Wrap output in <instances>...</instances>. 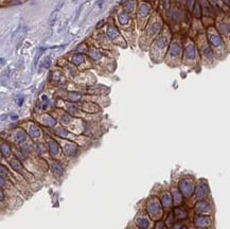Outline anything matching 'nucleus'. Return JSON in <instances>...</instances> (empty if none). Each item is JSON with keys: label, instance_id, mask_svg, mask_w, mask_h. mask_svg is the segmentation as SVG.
Here are the masks:
<instances>
[{"label": "nucleus", "instance_id": "f257e3e1", "mask_svg": "<svg viewBox=\"0 0 230 229\" xmlns=\"http://www.w3.org/2000/svg\"><path fill=\"white\" fill-rule=\"evenodd\" d=\"M178 187H179V191L181 192V194L184 195L185 197H189L194 192V185L189 179H182L179 183Z\"/></svg>", "mask_w": 230, "mask_h": 229}, {"label": "nucleus", "instance_id": "f03ea898", "mask_svg": "<svg viewBox=\"0 0 230 229\" xmlns=\"http://www.w3.org/2000/svg\"><path fill=\"white\" fill-rule=\"evenodd\" d=\"M147 211L151 216H157V215H161V206L159 201L156 197L151 198L150 203L147 205Z\"/></svg>", "mask_w": 230, "mask_h": 229}, {"label": "nucleus", "instance_id": "7ed1b4c3", "mask_svg": "<svg viewBox=\"0 0 230 229\" xmlns=\"http://www.w3.org/2000/svg\"><path fill=\"white\" fill-rule=\"evenodd\" d=\"M194 225L198 229H206L211 225V220L208 216H197L194 220Z\"/></svg>", "mask_w": 230, "mask_h": 229}, {"label": "nucleus", "instance_id": "20e7f679", "mask_svg": "<svg viewBox=\"0 0 230 229\" xmlns=\"http://www.w3.org/2000/svg\"><path fill=\"white\" fill-rule=\"evenodd\" d=\"M208 42H209L210 46H212L213 48H221L223 46L222 38L216 33H209L208 34Z\"/></svg>", "mask_w": 230, "mask_h": 229}, {"label": "nucleus", "instance_id": "39448f33", "mask_svg": "<svg viewBox=\"0 0 230 229\" xmlns=\"http://www.w3.org/2000/svg\"><path fill=\"white\" fill-rule=\"evenodd\" d=\"M181 54V46L176 42H173L169 48V55L175 59V57H179Z\"/></svg>", "mask_w": 230, "mask_h": 229}, {"label": "nucleus", "instance_id": "423d86ee", "mask_svg": "<svg viewBox=\"0 0 230 229\" xmlns=\"http://www.w3.org/2000/svg\"><path fill=\"white\" fill-rule=\"evenodd\" d=\"M197 52H196V48L193 44H189L185 49V57L189 61H193L196 59Z\"/></svg>", "mask_w": 230, "mask_h": 229}, {"label": "nucleus", "instance_id": "0eeeda50", "mask_svg": "<svg viewBox=\"0 0 230 229\" xmlns=\"http://www.w3.org/2000/svg\"><path fill=\"white\" fill-rule=\"evenodd\" d=\"M48 149H49L50 155L52 157L59 156V153H61V149H59V144L51 138H49V141H48Z\"/></svg>", "mask_w": 230, "mask_h": 229}, {"label": "nucleus", "instance_id": "6e6552de", "mask_svg": "<svg viewBox=\"0 0 230 229\" xmlns=\"http://www.w3.org/2000/svg\"><path fill=\"white\" fill-rule=\"evenodd\" d=\"M63 149L67 156H74V155H77V145L71 142H67L66 144L64 145Z\"/></svg>", "mask_w": 230, "mask_h": 229}, {"label": "nucleus", "instance_id": "1a4fd4ad", "mask_svg": "<svg viewBox=\"0 0 230 229\" xmlns=\"http://www.w3.org/2000/svg\"><path fill=\"white\" fill-rule=\"evenodd\" d=\"M210 210V205L205 201H199L198 204L195 206V211L198 214H204V213H208Z\"/></svg>", "mask_w": 230, "mask_h": 229}, {"label": "nucleus", "instance_id": "9d476101", "mask_svg": "<svg viewBox=\"0 0 230 229\" xmlns=\"http://www.w3.org/2000/svg\"><path fill=\"white\" fill-rule=\"evenodd\" d=\"M51 169H52L53 173L55 176H62L64 174V167L62 163H59V161H53L52 166H51Z\"/></svg>", "mask_w": 230, "mask_h": 229}, {"label": "nucleus", "instance_id": "9b49d317", "mask_svg": "<svg viewBox=\"0 0 230 229\" xmlns=\"http://www.w3.org/2000/svg\"><path fill=\"white\" fill-rule=\"evenodd\" d=\"M136 223H137V225H139V227L141 229H147L149 228V226H150L149 220H147V218H144V216H139V218H137Z\"/></svg>", "mask_w": 230, "mask_h": 229}, {"label": "nucleus", "instance_id": "f8f14e48", "mask_svg": "<svg viewBox=\"0 0 230 229\" xmlns=\"http://www.w3.org/2000/svg\"><path fill=\"white\" fill-rule=\"evenodd\" d=\"M161 203L163 204L164 207H170L172 205V197L170 193H167V192H164L162 196H161Z\"/></svg>", "mask_w": 230, "mask_h": 229}, {"label": "nucleus", "instance_id": "ddd939ff", "mask_svg": "<svg viewBox=\"0 0 230 229\" xmlns=\"http://www.w3.org/2000/svg\"><path fill=\"white\" fill-rule=\"evenodd\" d=\"M11 166H12V168H13L15 171H17V172H19V173H21V174H22V172L25 171L24 170V168H22L21 162L18 159H16V158L11 161Z\"/></svg>", "mask_w": 230, "mask_h": 229}, {"label": "nucleus", "instance_id": "4468645a", "mask_svg": "<svg viewBox=\"0 0 230 229\" xmlns=\"http://www.w3.org/2000/svg\"><path fill=\"white\" fill-rule=\"evenodd\" d=\"M208 193V188L207 187H202V186H198L195 190V194L198 198L205 197L206 194Z\"/></svg>", "mask_w": 230, "mask_h": 229}, {"label": "nucleus", "instance_id": "2eb2a0df", "mask_svg": "<svg viewBox=\"0 0 230 229\" xmlns=\"http://www.w3.org/2000/svg\"><path fill=\"white\" fill-rule=\"evenodd\" d=\"M219 31H220L222 34L229 35V33H230V24H228L227 22H221V24H219Z\"/></svg>", "mask_w": 230, "mask_h": 229}, {"label": "nucleus", "instance_id": "dca6fc26", "mask_svg": "<svg viewBox=\"0 0 230 229\" xmlns=\"http://www.w3.org/2000/svg\"><path fill=\"white\" fill-rule=\"evenodd\" d=\"M30 135H31L32 138H36L40 135V129H38V126L35 124H31V127H30Z\"/></svg>", "mask_w": 230, "mask_h": 229}, {"label": "nucleus", "instance_id": "f3484780", "mask_svg": "<svg viewBox=\"0 0 230 229\" xmlns=\"http://www.w3.org/2000/svg\"><path fill=\"white\" fill-rule=\"evenodd\" d=\"M25 139H26V133L24 132V131H18V132L16 133V135H15V141L17 143L22 142Z\"/></svg>", "mask_w": 230, "mask_h": 229}, {"label": "nucleus", "instance_id": "a211bd4d", "mask_svg": "<svg viewBox=\"0 0 230 229\" xmlns=\"http://www.w3.org/2000/svg\"><path fill=\"white\" fill-rule=\"evenodd\" d=\"M175 218L178 220L185 219V218H187V212L185 210H182L181 208H177L175 210Z\"/></svg>", "mask_w": 230, "mask_h": 229}, {"label": "nucleus", "instance_id": "6ab92c4d", "mask_svg": "<svg viewBox=\"0 0 230 229\" xmlns=\"http://www.w3.org/2000/svg\"><path fill=\"white\" fill-rule=\"evenodd\" d=\"M44 123L46 125H48V126H53L56 123V121L55 119H53L51 116H45L44 117Z\"/></svg>", "mask_w": 230, "mask_h": 229}, {"label": "nucleus", "instance_id": "aec40b11", "mask_svg": "<svg viewBox=\"0 0 230 229\" xmlns=\"http://www.w3.org/2000/svg\"><path fill=\"white\" fill-rule=\"evenodd\" d=\"M84 61V56L82 55V54H77V55H74L73 57H72V59H71V62L73 63L74 65H77V66H79L80 64H82Z\"/></svg>", "mask_w": 230, "mask_h": 229}, {"label": "nucleus", "instance_id": "412c9836", "mask_svg": "<svg viewBox=\"0 0 230 229\" xmlns=\"http://www.w3.org/2000/svg\"><path fill=\"white\" fill-rule=\"evenodd\" d=\"M118 31L115 27H108L107 29V35L110 38H116V36H118Z\"/></svg>", "mask_w": 230, "mask_h": 229}, {"label": "nucleus", "instance_id": "4be33fe9", "mask_svg": "<svg viewBox=\"0 0 230 229\" xmlns=\"http://www.w3.org/2000/svg\"><path fill=\"white\" fill-rule=\"evenodd\" d=\"M193 15L195 16L196 18H199L202 16V10H200V7H199L198 3H196L193 7Z\"/></svg>", "mask_w": 230, "mask_h": 229}, {"label": "nucleus", "instance_id": "5701e85b", "mask_svg": "<svg viewBox=\"0 0 230 229\" xmlns=\"http://www.w3.org/2000/svg\"><path fill=\"white\" fill-rule=\"evenodd\" d=\"M128 20H129V16L126 14V13H122V14L119 15V21H120V22H121L122 24H127V22H128Z\"/></svg>", "mask_w": 230, "mask_h": 229}, {"label": "nucleus", "instance_id": "b1692460", "mask_svg": "<svg viewBox=\"0 0 230 229\" xmlns=\"http://www.w3.org/2000/svg\"><path fill=\"white\" fill-rule=\"evenodd\" d=\"M1 152H2V154H3L5 157L9 156L11 154V150H10V148H9V145L2 143V144H1Z\"/></svg>", "mask_w": 230, "mask_h": 229}, {"label": "nucleus", "instance_id": "393cba45", "mask_svg": "<svg viewBox=\"0 0 230 229\" xmlns=\"http://www.w3.org/2000/svg\"><path fill=\"white\" fill-rule=\"evenodd\" d=\"M150 13V7L145 5V4H143L140 7V15H142V16H147V14Z\"/></svg>", "mask_w": 230, "mask_h": 229}, {"label": "nucleus", "instance_id": "a878e982", "mask_svg": "<svg viewBox=\"0 0 230 229\" xmlns=\"http://www.w3.org/2000/svg\"><path fill=\"white\" fill-rule=\"evenodd\" d=\"M68 97H69V100H71V101H79L81 99L80 94H75V92H69Z\"/></svg>", "mask_w": 230, "mask_h": 229}, {"label": "nucleus", "instance_id": "bb28decb", "mask_svg": "<svg viewBox=\"0 0 230 229\" xmlns=\"http://www.w3.org/2000/svg\"><path fill=\"white\" fill-rule=\"evenodd\" d=\"M90 55H91V57L93 59H101V53L99 52V51H91L90 52Z\"/></svg>", "mask_w": 230, "mask_h": 229}, {"label": "nucleus", "instance_id": "cd10ccee", "mask_svg": "<svg viewBox=\"0 0 230 229\" xmlns=\"http://www.w3.org/2000/svg\"><path fill=\"white\" fill-rule=\"evenodd\" d=\"M50 64H51V59H49V57H47V59L44 61V63L42 64V66L44 67V68H49V66H50Z\"/></svg>", "mask_w": 230, "mask_h": 229}, {"label": "nucleus", "instance_id": "c85d7f7f", "mask_svg": "<svg viewBox=\"0 0 230 229\" xmlns=\"http://www.w3.org/2000/svg\"><path fill=\"white\" fill-rule=\"evenodd\" d=\"M225 2H226L228 5H230V0H225Z\"/></svg>", "mask_w": 230, "mask_h": 229}, {"label": "nucleus", "instance_id": "c756f323", "mask_svg": "<svg viewBox=\"0 0 230 229\" xmlns=\"http://www.w3.org/2000/svg\"><path fill=\"white\" fill-rule=\"evenodd\" d=\"M77 1H79V0H72V2H73V3H77Z\"/></svg>", "mask_w": 230, "mask_h": 229}, {"label": "nucleus", "instance_id": "7c9ffc66", "mask_svg": "<svg viewBox=\"0 0 230 229\" xmlns=\"http://www.w3.org/2000/svg\"><path fill=\"white\" fill-rule=\"evenodd\" d=\"M182 229H186V228H182Z\"/></svg>", "mask_w": 230, "mask_h": 229}, {"label": "nucleus", "instance_id": "2f4dec72", "mask_svg": "<svg viewBox=\"0 0 230 229\" xmlns=\"http://www.w3.org/2000/svg\"><path fill=\"white\" fill-rule=\"evenodd\" d=\"M229 35H230V33H229Z\"/></svg>", "mask_w": 230, "mask_h": 229}]
</instances>
